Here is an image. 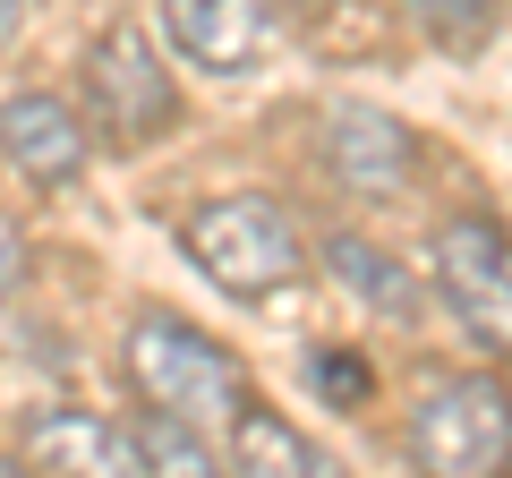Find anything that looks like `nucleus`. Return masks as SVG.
I'll return each instance as SVG.
<instances>
[{
	"label": "nucleus",
	"instance_id": "obj_1",
	"mask_svg": "<svg viewBox=\"0 0 512 478\" xmlns=\"http://www.w3.org/2000/svg\"><path fill=\"white\" fill-rule=\"evenodd\" d=\"M120 368H128V385H137L146 410H171V419H188V427L239 419V410H248V368H239L214 333H197L171 308H137L128 316Z\"/></svg>",
	"mask_w": 512,
	"mask_h": 478
},
{
	"label": "nucleus",
	"instance_id": "obj_2",
	"mask_svg": "<svg viewBox=\"0 0 512 478\" xmlns=\"http://www.w3.org/2000/svg\"><path fill=\"white\" fill-rule=\"evenodd\" d=\"M77 94H86L94 146H111V154H146V146H163V137L180 129V86H171L163 52L146 43L137 18H111L103 35L86 43Z\"/></svg>",
	"mask_w": 512,
	"mask_h": 478
},
{
	"label": "nucleus",
	"instance_id": "obj_3",
	"mask_svg": "<svg viewBox=\"0 0 512 478\" xmlns=\"http://www.w3.org/2000/svg\"><path fill=\"white\" fill-rule=\"evenodd\" d=\"M180 248L222 299H274L308 274V239L274 197H214L180 222Z\"/></svg>",
	"mask_w": 512,
	"mask_h": 478
},
{
	"label": "nucleus",
	"instance_id": "obj_4",
	"mask_svg": "<svg viewBox=\"0 0 512 478\" xmlns=\"http://www.w3.org/2000/svg\"><path fill=\"white\" fill-rule=\"evenodd\" d=\"M410 470L419 478H504L512 470V393L495 376H436L410 402Z\"/></svg>",
	"mask_w": 512,
	"mask_h": 478
},
{
	"label": "nucleus",
	"instance_id": "obj_5",
	"mask_svg": "<svg viewBox=\"0 0 512 478\" xmlns=\"http://www.w3.org/2000/svg\"><path fill=\"white\" fill-rule=\"evenodd\" d=\"M427 274H436V299L453 308V325L478 350L512 359V231L504 222L495 214H444L436 248H427Z\"/></svg>",
	"mask_w": 512,
	"mask_h": 478
},
{
	"label": "nucleus",
	"instance_id": "obj_6",
	"mask_svg": "<svg viewBox=\"0 0 512 478\" xmlns=\"http://www.w3.org/2000/svg\"><path fill=\"white\" fill-rule=\"evenodd\" d=\"M18 461L35 478H128L137 470V444H128V427H111L103 410L43 402V410H26V427H18Z\"/></svg>",
	"mask_w": 512,
	"mask_h": 478
},
{
	"label": "nucleus",
	"instance_id": "obj_7",
	"mask_svg": "<svg viewBox=\"0 0 512 478\" xmlns=\"http://www.w3.org/2000/svg\"><path fill=\"white\" fill-rule=\"evenodd\" d=\"M274 26H282L274 0H163V35L205 77H248L274 43Z\"/></svg>",
	"mask_w": 512,
	"mask_h": 478
},
{
	"label": "nucleus",
	"instance_id": "obj_8",
	"mask_svg": "<svg viewBox=\"0 0 512 478\" xmlns=\"http://www.w3.org/2000/svg\"><path fill=\"white\" fill-rule=\"evenodd\" d=\"M0 154L35 188H77L86 154H94V129H86V111H69L60 94H9L0 103Z\"/></svg>",
	"mask_w": 512,
	"mask_h": 478
},
{
	"label": "nucleus",
	"instance_id": "obj_9",
	"mask_svg": "<svg viewBox=\"0 0 512 478\" xmlns=\"http://www.w3.org/2000/svg\"><path fill=\"white\" fill-rule=\"evenodd\" d=\"M316 129H325V137H316L325 171H333L342 188H367V197L402 188V180H410V163H419V137H410L393 111H376V103H333Z\"/></svg>",
	"mask_w": 512,
	"mask_h": 478
},
{
	"label": "nucleus",
	"instance_id": "obj_10",
	"mask_svg": "<svg viewBox=\"0 0 512 478\" xmlns=\"http://www.w3.org/2000/svg\"><path fill=\"white\" fill-rule=\"evenodd\" d=\"M231 478H350V470H342V461H333L299 419L248 402V410L231 419Z\"/></svg>",
	"mask_w": 512,
	"mask_h": 478
},
{
	"label": "nucleus",
	"instance_id": "obj_11",
	"mask_svg": "<svg viewBox=\"0 0 512 478\" xmlns=\"http://www.w3.org/2000/svg\"><path fill=\"white\" fill-rule=\"evenodd\" d=\"M325 265H333V282H342V291H359L376 316H393V325H419V308H427L419 274H402V265L384 257L376 239H359V231H333V239H325Z\"/></svg>",
	"mask_w": 512,
	"mask_h": 478
},
{
	"label": "nucleus",
	"instance_id": "obj_12",
	"mask_svg": "<svg viewBox=\"0 0 512 478\" xmlns=\"http://www.w3.org/2000/svg\"><path fill=\"white\" fill-rule=\"evenodd\" d=\"M128 444H137V478H231V453H214L205 427L171 419V410H146Z\"/></svg>",
	"mask_w": 512,
	"mask_h": 478
},
{
	"label": "nucleus",
	"instance_id": "obj_13",
	"mask_svg": "<svg viewBox=\"0 0 512 478\" xmlns=\"http://www.w3.org/2000/svg\"><path fill=\"white\" fill-rule=\"evenodd\" d=\"M410 9H419V26L444 52H478L495 35V0H410Z\"/></svg>",
	"mask_w": 512,
	"mask_h": 478
},
{
	"label": "nucleus",
	"instance_id": "obj_14",
	"mask_svg": "<svg viewBox=\"0 0 512 478\" xmlns=\"http://www.w3.org/2000/svg\"><path fill=\"white\" fill-rule=\"evenodd\" d=\"M308 385L325 393V402L359 410V402H367V385H376V376H367L359 359H350V350H316V359H308Z\"/></svg>",
	"mask_w": 512,
	"mask_h": 478
},
{
	"label": "nucleus",
	"instance_id": "obj_15",
	"mask_svg": "<svg viewBox=\"0 0 512 478\" xmlns=\"http://www.w3.org/2000/svg\"><path fill=\"white\" fill-rule=\"evenodd\" d=\"M18 282H26V231H18L9 214H0V299L18 291Z\"/></svg>",
	"mask_w": 512,
	"mask_h": 478
},
{
	"label": "nucleus",
	"instance_id": "obj_16",
	"mask_svg": "<svg viewBox=\"0 0 512 478\" xmlns=\"http://www.w3.org/2000/svg\"><path fill=\"white\" fill-rule=\"evenodd\" d=\"M18 26H26V0H0V43L18 35Z\"/></svg>",
	"mask_w": 512,
	"mask_h": 478
},
{
	"label": "nucleus",
	"instance_id": "obj_17",
	"mask_svg": "<svg viewBox=\"0 0 512 478\" xmlns=\"http://www.w3.org/2000/svg\"><path fill=\"white\" fill-rule=\"evenodd\" d=\"M0 478H35V470H26V461H9V453H0Z\"/></svg>",
	"mask_w": 512,
	"mask_h": 478
}]
</instances>
